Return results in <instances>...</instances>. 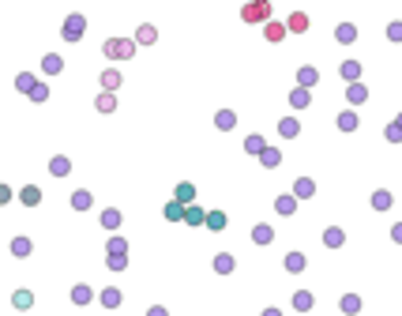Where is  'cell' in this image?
<instances>
[{
	"label": "cell",
	"instance_id": "obj_1",
	"mask_svg": "<svg viewBox=\"0 0 402 316\" xmlns=\"http://www.w3.org/2000/svg\"><path fill=\"white\" fill-rule=\"evenodd\" d=\"M105 53L113 60H124V57H132V42H120V38H113V42H105Z\"/></svg>",
	"mask_w": 402,
	"mask_h": 316
},
{
	"label": "cell",
	"instance_id": "obj_2",
	"mask_svg": "<svg viewBox=\"0 0 402 316\" xmlns=\"http://www.w3.org/2000/svg\"><path fill=\"white\" fill-rule=\"evenodd\" d=\"M267 15V4H252V8H244V19H263Z\"/></svg>",
	"mask_w": 402,
	"mask_h": 316
},
{
	"label": "cell",
	"instance_id": "obj_3",
	"mask_svg": "<svg viewBox=\"0 0 402 316\" xmlns=\"http://www.w3.org/2000/svg\"><path fill=\"white\" fill-rule=\"evenodd\" d=\"M38 200H42V192H38L34 185H30V188H23V203H30V207H34Z\"/></svg>",
	"mask_w": 402,
	"mask_h": 316
},
{
	"label": "cell",
	"instance_id": "obj_4",
	"mask_svg": "<svg viewBox=\"0 0 402 316\" xmlns=\"http://www.w3.org/2000/svg\"><path fill=\"white\" fill-rule=\"evenodd\" d=\"M286 267H289V271H301V267H304V256H301V252L286 256Z\"/></svg>",
	"mask_w": 402,
	"mask_h": 316
},
{
	"label": "cell",
	"instance_id": "obj_5",
	"mask_svg": "<svg viewBox=\"0 0 402 316\" xmlns=\"http://www.w3.org/2000/svg\"><path fill=\"white\" fill-rule=\"evenodd\" d=\"M79 27H83V19H79V15H75L72 23H68V30H64V34H68V38H79V34H83V30H79Z\"/></svg>",
	"mask_w": 402,
	"mask_h": 316
},
{
	"label": "cell",
	"instance_id": "obj_6",
	"mask_svg": "<svg viewBox=\"0 0 402 316\" xmlns=\"http://www.w3.org/2000/svg\"><path fill=\"white\" fill-rule=\"evenodd\" d=\"M68 170H72V166H68V158H53V173H57V177H64Z\"/></svg>",
	"mask_w": 402,
	"mask_h": 316
},
{
	"label": "cell",
	"instance_id": "obj_7",
	"mask_svg": "<svg viewBox=\"0 0 402 316\" xmlns=\"http://www.w3.org/2000/svg\"><path fill=\"white\" fill-rule=\"evenodd\" d=\"M12 301H15V309H30V294H27V290H19Z\"/></svg>",
	"mask_w": 402,
	"mask_h": 316
},
{
	"label": "cell",
	"instance_id": "obj_8",
	"mask_svg": "<svg viewBox=\"0 0 402 316\" xmlns=\"http://www.w3.org/2000/svg\"><path fill=\"white\" fill-rule=\"evenodd\" d=\"M282 34H286V27H282V23H271V27H267V38H271V42H278Z\"/></svg>",
	"mask_w": 402,
	"mask_h": 316
},
{
	"label": "cell",
	"instance_id": "obj_9",
	"mask_svg": "<svg viewBox=\"0 0 402 316\" xmlns=\"http://www.w3.org/2000/svg\"><path fill=\"white\" fill-rule=\"evenodd\" d=\"M207 226H211V230H222V226H226V215H207Z\"/></svg>",
	"mask_w": 402,
	"mask_h": 316
},
{
	"label": "cell",
	"instance_id": "obj_10",
	"mask_svg": "<svg viewBox=\"0 0 402 316\" xmlns=\"http://www.w3.org/2000/svg\"><path fill=\"white\" fill-rule=\"evenodd\" d=\"M297 79H301V87H312V83H316V72H312V68H301Z\"/></svg>",
	"mask_w": 402,
	"mask_h": 316
},
{
	"label": "cell",
	"instance_id": "obj_11",
	"mask_svg": "<svg viewBox=\"0 0 402 316\" xmlns=\"http://www.w3.org/2000/svg\"><path fill=\"white\" fill-rule=\"evenodd\" d=\"M323 241H327L331 248H338V245H342V230H327V237H323Z\"/></svg>",
	"mask_w": 402,
	"mask_h": 316
},
{
	"label": "cell",
	"instance_id": "obj_12",
	"mask_svg": "<svg viewBox=\"0 0 402 316\" xmlns=\"http://www.w3.org/2000/svg\"><path fill=\"white\" fill-rule=\"evenodd\" d=\"M192 200V185H181L177 188V203H188Z\"/></svg>",
	"mask_w": 402,
	"mask_h": 316
},
{
	"label": "cell",
	"instance_id": "obj_13",
	"mask_svg": "<svg viewBox=\"0 0 402 316\" xmlns=\"http://www.w3.org/2000/svg\"><path fill=\"white\" fill-rule=\"evenodd\" d=\"M289 27H293V30H304V27H308V19H304V15H293V19H289Z\"/></svg>",
	"mask_w": 402,
	"mask_h": 316
},
{
	"label": "cell",
	"instance_id": "obj_14",
	"mask_svg": "<svg viewBox=\"0 0 402 316\" xmlns=\"http://www.w3.org/2000/svg\"><path fill=\"white\" fill-rule=\"evenodd\" d=\"M184 215V211H181V203H169V207H166V218H181Z\"/></svg>",
	"mask_w": 402,
	"mask_h": 316
},
{
	"label": "cell",
	"instance_id": "obj_15",
	"mask_svg": "<svg viewBox=\"0 0 402 316\" xmlns=\"http://www.w3.org/2000/svg\"><path fill=\"white\" fill-rule=\"evenodd\" d=\"M297 309H312V294H297Z\"/></svg>",
	"mask_w": 402,
	"mask_h": 316
},
{
	"label": "cell",
	"instance_id": "obj_16",
	"mask_svg": "<svg viewBox=\"0 0 402 316\" xmlns=\"http://www.w3.org/2000/svg\"><path fill=\"white\" fill-rule=\"evenodd\" d=\"M139 42H154V27H143V30H139Z\"/></svg>",
	"mask_w": 402,
	"mask_h": 316
},
{
	"label": "cell",
	"instance_id": "obj_17",
	"mask_svg": "<svg viewBox=\"0 0 402 316\" xmlns=\"http://www.w3.org/2000/svg\"><path fill=\"white\" fill-rule=\"evenodd\" d=\"M184 215H188V222H203V215H200V207H188Z\"/></svg>",
	"mask_w": 402,
	"mask_h": 316
},
{
	"label": "cell",
	"instance_id": "obj_18",
	"mask_svg": "<svg viewBox=\"0 0 402 316\" xmlns=\"http://www.w3.org/2000/svg\"><path fill=\"white\" fill-rule=\"evenodd\" d=\"M86 298H90V290H86V286H75V301L83 305V301H86Z\"/></svg>",
	"mask_w": 402,
	"mask_h": 316
},
{
	"label": "cell",
	"instance_id": "obj_19",
	"mask_svg": "<svg viewBox=\"0 0 402 316\" xmlns=\"http://www.w3.org/2000/svg\"><path fill=\"white\" fill-rule=\"evenodd\" d=\"M8 200H12V188H8V185H0V203H8Z\"/></svg>",
	"mask_w": 402,
	"mask_h": 316
},
{
	"label": "cell",
	"instance_id": "obj_20",
	"mask_svg": "<svg viewBox=\"0 0 402 316\" xmlns=\"http://www.w3.org/2000/svg\"><path fill=\"white\" fill-rule=\"evenodd\" d=\"M391 38H402V23H391V30H387Z\"/></svg>",
	"mask_w": 402,
	"mask_h": 316
},
{
	"label": "cell",
	"instance_id": "obj_21",
	"mask_svg": "<svg viewBox=\"0 0 402 316\" xmlns=\"http://www.w3.org/2000/svg\"><path fill=\"white\" fill-rule=\"evenodd\" d=\"M147 316H166V313H162V309H151V313H147Z\"/></svg>",
	"mask_w": 402,
	"mask_h": 316
},
{
	"label": "cell",
	"instance_id": "obj_22",
	"mask_svg": "<svg viewBox=\"0 0 402 316\" xmlns=\"http://www.w3.org/2000/svg\"><path fill=\"white\" fill-rule=\"evenodd\" d=\"M263 316H282V313H278V309H267V313H263Z\"/></svg>",
	"mask_w": 402,
	"mask_h": 316
}]
</instances>
